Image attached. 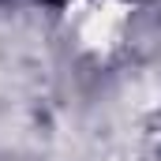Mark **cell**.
<instances>
[{"mask_svg": "<svg viewBox=\"0 0 161 161\" xmlns=\"http://www.w3.org/2000/svg\"><path fill=\"white\" fill-rule=\"evenodd\" d=\"M41 4H53V8H64L68 0H41Z\"/></svg>", "mask_w": 161, "mask_h": 161, "instance_id": "obj_1", "label": "cell"}]
</instances>
